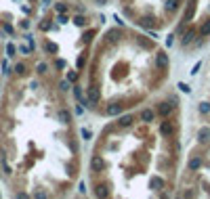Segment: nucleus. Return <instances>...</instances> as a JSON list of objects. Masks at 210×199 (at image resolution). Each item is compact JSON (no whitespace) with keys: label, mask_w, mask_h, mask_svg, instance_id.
Returning a JSON list of instances; mask_svg holds the SVG:
<instances>
[]
</instances>
